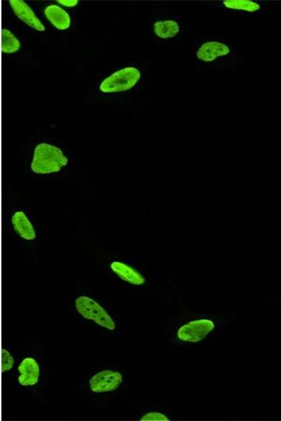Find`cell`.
Segmentation results:
<instances>
[{"label":"cell","mask_w":281,"mask_h":421,"mask_svg":"<svg viewBox=\"0 0 281 421\" xmlns=\"http://www.w3.org/2000/svg\"><path fill=\"white\" fill-rule=\"evenodd\" d=\"M192 59L194 66L202 72L235 71L245 65L242 48L223 31L197 37L193 45Z\"/></svg>","instance_id":"cell-1"},{"label":"cell","mask_w":281,"mask_h":421,"mask_svg":"<svg viewBox=\"0 0 281 421\" xmlns=\"http://www.w3.org/2000/svg\"><path fill=\"white\" fill-rule=\"evenodd\" d=\"M187 29L178 10L168 9L153 23L154 37L164 43L179 45Z\"/></svg>","instance_id":"cell-2"},{"label":"cell","mask_w":281,"mask_h":421,"mask_svg":"<svg viewBox=\"0 0 281 421\" xmlns=\"http://www.w3.org/2000/svg\"><path fill=\"white\" fill-rule=\"evenodd\" d=\"M68 163L69 159L59 148L42 143L35 149L31 168L37 175H50L60 172Z\"/></svg>","instance_id":"cell-3"},{"label":"cell","mask_w":281,"mask_h":421,"mask_svg":"<svg viewBox=\"0 0 281 421\" xmlns=\"http://www.w3.org/2000/svg\"><path fill=\"white\" fill-rule=\"evenodd\" d=\"M204 6L232 18H257L266 10L264 2L259 0H221L206 2Z\"/></svg>","instance_id":"cell-4"},{"label":"cell","mask_w":281,"mask_h":421,"mask_svg":"<svg viewBox=\"0 0 281 421\" xmlns=\"http://www.w3.org/2000/svg\"><path fill=\"white\" fill-rule=\"evenodd\" d=\"M142 77V73L135 67L121 69L107 78L100 84V90L105 94L127 91L134 88Z\"/></svg>","instance_id":"cell-5"},{"label":"cell","mask_w":281,"mask_h":421,"mask_svg":"<svg viewBox=\"0 0 281 421\" xmlns=\"http://www.w3.org/2000/svg\"><path fill=\"white\" fill-rule=\"evenodd\" d=\"M75 307L84 318L92 320L99 326L113 331L115 323L107 311L94 300L82 296L75 300Z\"/></svg>","instance_id":"cell-6"},{"label":"cell","mask_w":281,"mask_h":421,"mask_svg":"<svg viewBox=\"0 0 281 421\" xmlns=\"http://www.w3.org/2000/svg\"><path fill=\"white\" fill-rule=\"evenodd\" d=\"M215 327V323L212 320L201 319L181 327L177 336L183 342L196 343L206 339Z\"/></svg>","instance_id":"cell-7"},{"label":"cell","mask_w":281,"mask_h":421,"mask_svg":"<svg viewBox=\"0 0 281 421\" xmlns=\"http://www.w3.org/2000/svg\"><path fill=\"white\" fill-rule=\"evenodd\" d=\"M122 382L123 376L120 372L107 369L95 374L89 383L93 392L106 393L117 390Z\"/></svg>","instance_id":"cell-8"},{"label":"cell","mask_w":281,"mask_h":421,"mask_svg":"<svg viewBox=\"0 0 281 421\" xmlns=\"http://www.w3.org/2000/svg\"><path fill=\"white\" fill-rule=\"evenodd\" d=\"M10 3L15 14L22 22L38 31L44 32L45 31L43 24L23 0H10Z\"/></svg>","instance_id":"cell-9"},{"label":"cell","mask_w":281,"mask_h":421,"mask_svg":"<svg viewBox=\"0 0 281 421\" xmlns=\"http://www.w3.org/2000/svg\"><path fill=\"white\" fill-rule=\"evenodd\" d=\"M18 370L20 374L18 380L22 386H34L38 383L40 365L34 358H25L20 364Z\"/></svg>","instance_id":"cell-10"},{"label":"cell","mask_w":281,"mask_h":421,"mask_svg":"<svg viewBox=\"0 0 281 421\" xmlns=\"http://www.w3.org/2000/svg\"><path fill=\"white\" fill-rule=\"evenodd\" d=\"M110 269L124 282L136 286H143L146 283L145 277L131 266L120 261H114Z\"/></svg>","instance_id":"cell-11"},{"label":"cell","mask_w":281,"mask_h":421,"mask_svg":"<svg viewBox=\"0 0 281 421\" xmlns=\"http://www.w3.org/2000/svg\"><path fill=\"white\" fill-rule=\"evenodd\" d=\"M12 223L15 232L22 239L33 241L36 238L37 234L34 226L23 211L16 212L14 214Z\"/></svg>","instance_id":"cell-12"},{"label":"cell","mask_w":281,"mask_h":421,"mask_svg":"<svg viewBox=\"0 0 281 421\" xmlns=\"http://www.w3.org/2000/svg\"><path fill=\"white\" fill-rule=\"evenodd\" d=\"M48 21L57 29L65 31L71 27V20L69 15L57 6H50L45 10Z\"/></svg>","instance_id":"cell-13"},{"label":"cell","mask_w":281,"mask_h":421,"mask_svg":"<svg viewBox=\"0 0 281 421\" xmlns=\"http://www.w3.org/2000/svg\"><path fill=\"white\" fill-rule=\"evenodd\" d=\"M21 49V43L9 30L3 29L2 32V51L5 54H15Z\"/></svg>","instance_id":"cell-14"},{"label":"cell","mask_w":281,"mask_h":421,"mask_svg":"<svg viewBox=\"0 0 281 421\" xmlns=\"http://www.w3.org/2000/svg\"><path fill=\"white\" fill-rule=\"evenodd\" d=\"M15 358L7 349H3L2 353V369L3 372L10 371L14 367Z\"/></svg>","instance_id":"cell-15"},{"label":"cell","mask_w":281,"mask_h":421,"mask_svg":"<svg viewBox=\"0 0 281 421\" xmlns=\"http://www.w3.org/2000/svg\"><path fill=\"white\" fill-rule=\"evenodd\" d=\"M140 420L143 421H166L170 420L168 416L159 412H150L140 418Z\"/></svg>","instance_id":"cell-16"},{"label":"cell","mask_w":281,"mask_h":421,"mask_svg":"<svg viewBox=\"0 0 281 421\" xmlns=\"http://www.w3.org/2000/svg\"><path fill=\"white\" fill-rule=\"evenodd\" d=\"M57 3L67 8H73L78 4V0H59Z\"/></svg>","instance_id":"cell-17"}]
</instances>
